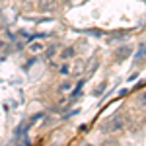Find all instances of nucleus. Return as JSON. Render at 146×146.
I'll use <instances>...</instances> for the list:
<instances>
[{"mask_svg": "<svg viewBox=\"0 0 146 146\" xmlns=\"http://www.w3.org/2000/svg\"><path fill=\"white\" fill-rule=\"evenodd\" d=\"M43 49H45L43 43H33V45L29 47V51H31V53H39V51H43Z\"/></svg>", "mask_w": 146, "mask_h": 146, "instance_id": "nucleus-5", "label": "nucleus"}, {"mask_svg": "<svg viewBox=\"0 0 146 146\" xmlns=\"http://www.w3.org/2000/svg\"><path fill=\"white\" fill-rule=\"evenodd\" d=\"M37 4H39V10H43V12H53V8H55V4H56V0H39Z\"/></svg>", "mask_w": 146, "mask_h": 146, "instance_id": "nucleus-1", "label": "nucleus"}, {"mask_svg": "<svg viewBox=\"0 0 146 146\" xmlns=\"http://www.w3.org/2000/svg\"><path fill=\"white\" fill-rule=\"evenodd\" d=\"M103 90H105V84H101L100 88H98V90L94 92V96H100V94H101V92H103Z\"/></svg>", "mask_w": 146, "mask_h": 146, "instance_id": "nucleus-8", "label": "nucleus"}, {"mask_svg": "<svg viewBox=\"0 0 146 146\" xmlns=\"http://www.w3.org/2000/svg\"><path fill=\"white\" fill-rule=\"evenodd\" d=\"M129 55V47H123L121 51H117V60H125Z\"/></svg>", "mask_w": 146, "mask_h": 146, "instance_id": "nucleus-3", "label": "nucleus"}, {"mask_svg": "<svg viewBox=\"0 0 146 146\" xmlns=\"http://www.w3.org/2000/svg\"><path fill=\"white\" fill-rule=\"evenodd\" d=\"M2 31H4V25H2V22H0V33H2Z\"/></svg>", "mask_w": 146, "mask_h": 146, "instance_id": "nucleus-10", "label": "nucleus"}, {"mask_svg": "<svg viewBox=\"0 0 146 146\" xmlns=\"http://www.w3.org/2000/svg\"><path fill=\"white\" fill-rule=\"evenodd\" d=\"M119 127H121V117H115V121H113L109 127H105V129H107V131H117Z\"/></svg>", "mask_w": 146, "mask_h": 146, "instance_id": "nucleus-2", "label": "nucleus"}, {"mask_svg": "<svg viewBox=\"0 0 146 146\" xmlns=\"http://www.w3.org/2000/svg\"><path fill=\"white\" fill-rule=\"evenodd\" d=\"M20 146H29V140L25 138V140H23V142H22V144H20Z\"/></svg>", "mask_w": 146, "mask_h": 146, "instance_id": "nucleus-9", "label": "nucleus"}, {"mask_svg": "<svg viewBox=\"0 0 146 146\" xmlns=\"http://www.w3.org/2000/svg\"><path fill=\"white\" fill-rule=\"evenodd\" d=\"M68 70H70V66H68V64H62V66L58 68V72H60L62 76H66V74H68Z\"/></svg>", "mask_w": 146, "mask_h": 146, "instance_id": "nucleus-6", "label": "nucleus"}, {"mask_svg": "<svg viewBox=\"0 0 146 146\" xmlns=\"http://www.w3.org/2000/svg\"><path fill=\"white\" fill-rule=\"evenodd\" d=\"M2 47H4V41H2V39H0V49H2Z\"/></svg>", "mask_w": 146, "mask_h": 146, "instance_id": "nucleus-11", "label": "nucleus"}, {"mask_svg": "<svg viewBox=\"0 0 146 146\" xmlns=\"http://www.w3.org/2000/svg\"><path fill=\"white\" fill-rule=\"evenodd\" d=\"M60 90H62V92H68V90H70V82H64V84L60 86Z\"/></svg>", "mask_w": 146, "mask_h": 146, "instance_id": "nucleus-7", "label": "nucleus"}, {"mask_svg": "<svg viewBox=\"0 0 146 146\" xmlns=\"http://www.w3.org/2000/svg\"><path fill=\"white\" fill-rule=\"evenodd\" d=\"M72 55H74V49H72V47H68V49H64V51L60 53V58H64V60H66V58H70Z\"/></svg>", "mask_w": 146, "mask_h": 146, "instance_id": "nucleus-4", "label": "nucleus"}]
</instances>
